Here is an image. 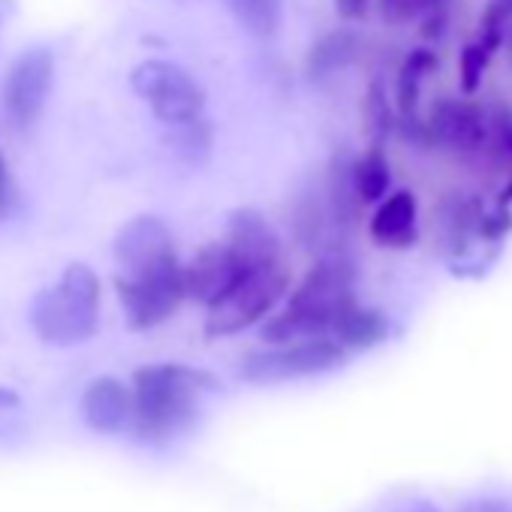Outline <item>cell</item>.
I'll list each match as a JSON object with an SVG mask.
<instances>
[{
  "mask_svg": "<svg viewBox=\"0 0 512 512\" xmlns=\"http://www.w3.org/2000/svg\"><path fill=\"white\" fill-rule=\"evenodd\" d=\"M217 389L208 371L187 365H148L133 374V428L145 443L178 440L199 413V401Z\"/></svg>",
  "mask_w": 512,
  "mask_h": 512,
  "instance_id": "cell-1",
  "label": "cell"
},
{
  "mask_svg": "<svg viewBox=\"0 0 512 512\" xmlns=\"http://www.w3.org/2000/svg\"><path fill=\"white\" fill-rule=\"evenodd\" d=\"M356 302V266L341 253L323 256L290 296L287 311L272 317L263 338L293 344L305 338H332L335 320Z\"/></svg>",
  "mask_w": 512,
  "mask_h": 512,
  "instance_id": "cell-2",
  "label": "cell"
},
{
  "mask_svg": "<svg viewBox=\"0 0 512 512\" xmlns=\"http://www.w3.org/2000/svg\"><path fill=\"white\" fill-rule=\"evenodd\" d=\"M31 323L46 344H85L100 329V278L85 263H73L52 290L34 299Z\"/></svg>",
  "mask_w": 512,
  "mask_h": 512,
  "instance_id": "cell-3",
  "label": "cell"
},
{
  "mask_svg": "<svg viewBox=\"0 0 512 512\" xmlns=\"http://www.w3.org/2000/svg\"><path fill=\"white\" fill-rule=\"evenodd\" d=\"M287 290H290V275L281 263L269 269L244 272L217 302L208 305V317H205L208 338L238 335L247 326L260 323L266 314L275 311V305L287 296Z\"/></svg>",
  "mask_w": 512,
  "mask_h": 512,
  "instance_id": "cell-4",
  "label": "cell"
},
{
  "mask_svg": "<svg viewBox=\"0 0 512 512\" xmlns=\"http://www.w3.org/2000/svg\"><path fill=\"white\" fill-rule=\"evenodd\" d=\"M347 362V350L335 338H305L293 344H281L275 350H260L250 353L238 374L244 383L253 386H278L302 377H317L341 368Z\"/></svg>",
  "mask_w": 512,
  "mask_h": 512,
  "instance_id": "cell-5",
  "label": "cell"
},
{
  "mask_svg": "<svg viewBox=\"0 0 512 512\" xmlns=\"http://www.w3.org/2000/svg\"><path fill=\"white\" fill-rule=\"evenodd\" d=\"M118 278L127 281H169L181 278V263L169 226L160 217L142 214L127 220L115 235Z\"/></svg>",
  "mask_w": 512,
  "mask_h": 512,
  "instance_id": "cell-6",
  "label": "cell"
},
{
  "mask_svg": "<svg viewBox=\"0 0 512 512\" xmlns=\"http://www.w3.org/2000/svg\"><path fill=\"white\" fill-rule=\"evenodd\" d=\"M130 85L151 106V112L169 127L187 124L199 118L205 109L202 85L172 61H160V58L142 61L139 67H133Z\"/></svg>",
  "mask_w": 512,
  "mask_h": 512,
  "instance_id": "cell-7",
  "label": "cell"
},
{
  "mask_svg": "<svg viewBox=\"0 0 512 512\" xmlns=\"http://www.w3.org/2000/svg\"><path fill=\"white\" fill-rule=\"evenodd\" d=\"M52 82H55V55L46 46H34L16 58V64L4 79V109L19 130H28L31 124L40 121L52 94Z\"/></svg>",
  "mask_w": 512,
  "mask_h": 512,
  "instance_id": "cell-8",
  "label": "cell"
},
{
  "mask_svg": "<svg viewBox=\"0 0 512 512\" xmlns=\"http://www.w3.org/2000/svg\"><path fill=\"white\" fill-rule=\"evenodd\" d=\"M226 247L244 272L281 263V238L269 220L253 208H235L226 223Z\"/></svg>",
  "mask_w": 512,
  "mask_h": 512,
  "instance_id": "cell-9",
  "label": "cell"
},
{
  "mask_svg": "<svg viewBox=\"0 0 512 512\" xmlns=\"http://www.w3.org/2000/svg\"><path fill=\"white\" fill-rule=\"evenodd\" d=\"M115 290H118V299H121L124 314L133 329H154V326L166 323L184 302L181 278H169V281L115 278Z\"/></svg>",
  "mask_w": 512,
  "mask_h": 512,
  "instance_id": "cell-10",
  "label": "cell"
},
{
  "mask_svg": "<svg viewBox=\"0 0 512 512\" xmlns=\"http://www.w3.org/2000/svg\"><path fill=\"white\" fill-rule=\"evenodd\" d=\"M244 275V269L238 266V260L229 253L226 244H214L199 250L187 266H181V281H184V299H193L199 305H211L217 302L238 278Z\"/></svg>",
  "mask_w": 512,
  "mask_h": 512,
  "instance_id": "cell-11",
  "label": "cell"
},
{
  "mask_svg": "<svg viewBox=\"0 0 512 512\" xmlns=\"http://www.w3.org/2000/svg\"><path fill=\"white\" fill-rule=\"evenodd\" d=\"M428 142L449 151H476L485 142L488 121L473 100H443L434 106L428 124Z\"/></svg>",
  "mask_w": 512,
  "mask_h": 512,
  "instance_id": "cell-12",
  "label": "cell"
},
{
  "mask_svg": "<svg viewBox=\"0 0 512 512\" xmlns=\"http://www.w3.org/2000/svg\"><path fill=\"white\" fill-rule=\"evenodd\" d=\"M437 67V55L431 49H413L401 70H398V85H395V124L419 142H428V130L419 118V100H422V85Z\"/></svg>",
  "mask_w": 512,
  "mask_h": 512,
  "instance_id": "cell-13",
  "label": "cell"
},
{
  "mask_svg": "<svg viewBox=\"0 0 512 512\" xmlns=\"http://www.w3.org/2000/svg\"><path fill=\"white\" fill-rule=\"evenodd\" d=\"M82 416L100 434H118L133 419V392L115 377H97L82 395Z\"/></svg>",
  "mask_w": 512,
  "mask_h": 512,
  "instance_id": "cell-14",
  "label": "cell"
},
{
  "mask_svg": "<svg viewBox=\"0 0 512 512\" xmlns=\"http://www.w3.org/2000/svg\"><path fill=\"white\" fill-rule=\"evenodd\" d=\"M416 217H419L416 196L410 190H395L380 199V205L368 223V232H371L374 244H380V247H410L419 235Z\"/></svg>",
  "mask_w": 512,
  "mask_h": 512,
  "instance_id": "cell-15",
  "label": "cell"
},
{
  "mask_svg": "<svg viewBox=\"0 0 512 512\" xmlns=\"http://www.w3.org/2000/svg\"><path fill=\"white\" fill-rule=\"evenodd\" d=\"M389 332H392L389 317L377 308H362L359 302H353L332 326V338L344 350H371L383 344Z\"/></svg>",
  "mask_w": 512,
  "mask_h": 512,
  "instance_id": "cell-16",
  "label": "cell"
},
{
  "mask_svg": "<svg viewBox=\"0 0 512 512\" xmlns=\"http://www.w3.org/2000/svg\"><path fill=\"white\" fill-rule=\"evenodd\" d=\"M359 55V34L350 28H338L326 37H320L305 61L308 79L311 82H326L332 76H338L341 70H347Z\"/></svg>",
  "mask_w": 512,
  "mask_h": 512,
  "instance_id": "cell-17",
  "label": "cell"
},
{
  "mask_svg": "<svg viewBox=\"0 0 512 512\" xmlns=\"http://www.w3.org/2000/svg\"><path fill=\"white\" fill-rule=\"evenodd\" d=\"M350 178H353V190L362 205L380 202L392 184V169L383 154V145H368V151L350 163Z\"/></svg>",
  "mask_w": 512,
  "mask_h": 512,
  "instance_id": "cell-18",
  "label": "cell"
},
{
  "mask_svg": "<svg viewBox=\"0 0 512 512\" xmlns=\"http://www.w3.org/2000/svg\"><path fill=\"white\" fill-rule=\"evenodd\" d=\"M226 7L256 40H272L284 19V0H226Z\"/></svg>",
  "mask_w": 512,
  "mask_h": 512,
  "instance_id": "cell-19",
  "label": "cell"
},
{
  "mask_svg": "<svg viewBox=\"0 0 512 512\" xmlns=\"http://www.w3.org/2000/svg\"><path fill=\"white\" fill-rule=\"evenodd\" d=\"M395 112L389 106L386 88L380 82H374L365 94V127L371 136V145H383V139L395 130Z\"/></svg>",
  "mask_w": 512,
  "mask_h": 512,
  "instance_id": "cell-20",
  "label": "cell"
},
{
  "mask_svg": "<svg viewBox=\"0 0 512 512\" xmlns=\"http://www.w3.org/2000/svg\"><path fill=\"white\" fill-rule=\"evenodd\" d=\"M491 58H494V49L485 46L479 37L470 40V43L464 46L458 70H461V91H464L467 97L482 85V76H485V67L491 64Z\"/></svg>",
  "mask_w": 512,
  "mask_h": 512,
  "instance_id": "cell-21",
  "label": "cell"
},
{
  "mask_svg": "<svg viewBox=\"0 0 512 512\" xmlns=\"http://www.w3.org/2000/svg\"><path fill=\"white\" fill-rule=\"evenodd\" d=\"M509 25H512V0H488L485 13H482V25H479L482 28L479 40L497 52Z\"/></svg>",
  "mask_w": 512,
  "mask_h": 512,
  "instance_id": "cell-22",
  "label": "cell"
},
{
  "mask_svg": "<svg viewBox=\"0 0 512 512\" xmlns=\"http://www.w3.org/2000/svg\"><path fill=\"white\" fill-rule=\"evenodd\" d=\"M16 205V187H13V175H10V163L0 151V220H7L10 211Z\"/></svg>",
  "mask_w": 512,
  "mask_h": 512,
  "instance_id": "cell-23",
  "label": "cell"
},
{
  "mask_svg": "<svg viewBox=\"0 0 512 512\" xmlns=\"http://www.w3.org/2000/svg\"><path fill=\"white\" fill-rule=\"evenodd\" d=\"M380 7L389 22H407L419 16V0H380Z\"/></svg>",
  "mask_w": 512,
  "mask_h": 512,
  "instance_id": "cell-24",
  "label": "cell"
},
{
  "mask_svg": "<svg viewBox=\"0 0 512 512\" xmlns=\"http://www.w3.org/2000/svg\"><path fill=\"white\" fill-rule=\"evenodd\" d=\"M368 7H371V0H335V10H338V16H341L344 22H359V19H365Z\"/></svg>",
  "mask_w": 512,
  "mask_h": 512,
  "instance_id": "cell-25",
  "label": "cell"
},
{
  "mask_svg": "<svg viewBox=\"0 0 512 512\" xmlns=\"http://www.w3.org/2000/svg\"><path fill=\"white\" fill-rule=\"evenodd\" d=\"M19 404V395L13 389H4L0 386V407H16Z\"/></svg>",
  "mask_w": 512,
  "mask_h": 512,
  "instance_id": "cell-26",
  "label": "cell"
},
{
  "mask_svg": "<svg viewBox=\"0 0 512 512\" xmlns=\"http://www.w3.org/2000/svg\"><path fill=\"white\" fill-rule=\"evenodd\" d=\"M10 13H13V0H0V25L7 22Z\"/></svg>",
  "mask_w": 512,
  "mask_h": 512,
  "instance_id": "cell-27",
  "label": "cell"
}]
</instances>
